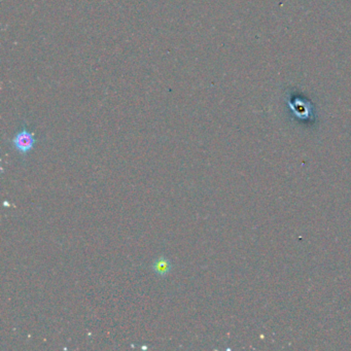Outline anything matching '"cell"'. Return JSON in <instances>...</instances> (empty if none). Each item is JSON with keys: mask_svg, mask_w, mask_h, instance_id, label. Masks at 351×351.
<instances>
[{"mask_svg": "<svg viewBox=\"0 0 351 351\" xmlns=\"http://www.w3.org/2000/svg\"><path fill=\"white\" fill-rule=\"evenodd\" d=\"M37 140L34 137V134L28 131L26 124L22 125L20 131H18L15 136L13 137V139L10 140L12 146L14 147V150L19 153V155L22 157L23 162L26 161L27 156L30 154V152L33 150Z\"/></svg>", "mask_w": 351, "mask_h": 351, "instance_id": "obj_1", "label": "cell"}, {"mask_svg": "<svg viewBox=\"0 0 351 351\" xmlns=\"http://www.w3.org/2000/svg\"><path fill=\"white\" fill-rule=\"evenodd\" d=\"M290 105L292 111L295 113V115H297V118L302 120L310 118L312 108L309 101H306L304 99L297 97L292 99Z\"/></svg>", "mask_w": 351, "mask_h": 351, "instance_id": "obj_2", "label": "cell"}, {"mask_svg": "<svg viewBox=\"0 0 351 351\" xmlns=\"http://www.w3.org/2000/svg\"><path fill=\"white\" fill-rule=\"evenodd\" d=\"M153 271L160 276V277H166V276L171 272L172 270V263L170 262L167 258L163 257H159L158 259H156L152 265Z\"/></svg>", "mask_w": 351, "mask_h": 351, "instance_id": "obj_3", "label": "cell"}]
</instances>
